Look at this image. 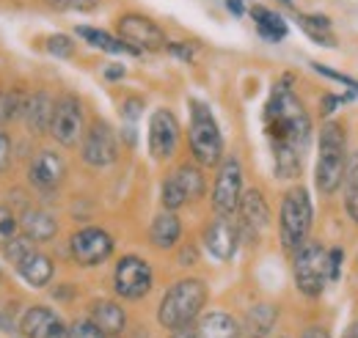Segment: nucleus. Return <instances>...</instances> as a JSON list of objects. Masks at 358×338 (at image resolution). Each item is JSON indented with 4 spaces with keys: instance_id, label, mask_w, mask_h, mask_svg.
<instances>
[{
    "instance_id": "1",
    "label": "nucleus",
    "mask_w": 358,
    "mask_h": 338,
    "mask_svg": "<svg viewBox=\"0 0 358 338\" xmlns=\"http://www.w3.org/2000/svg\"><path fill=\"white\" fill-rule=\"evenodd\" d=\"M265 135L273 149V166L278 179H295L303 168V154L312 140V119L289 88V78L273 85L265 105Z\"/></svg>"
},
{
    "instance_id": "2",
    "label": "nucleus",
    "mask_w": 358,
    "mask_h": 338,
    "mask_svg": "<svg viewBox=\"0 0 358 338\" xmlns=\"http://www.w3.org/2000/svg\"><path fill=\"white\" fill-rule=\"evenodd\" d=\"M348 135L339 122H325L320 129V143H317V170H314V184L322 196H334L348 170Z\"/></svg>"
},
{
    "instance_id": "3",
    "label": "nucleus",
    "mask_w": 358,
    "mask_h": 338,
    "mask_svg": "<svg viewBox=\"0 0 358 338\" xmlns=\"http://www.w3.org/2000/svg\"><path fill=\"white\" fill-rule=\"evenodd\" d=\"M314 223V210L309 190L295 184L284 193L281 198V214H278V237H281V248L287 254H295L301 245L309 242Z\"/></svg>"
},
{
    "instance_id": "4",
    "label": "nucleus",
    "mask_w": 358,
    "mask_h": 338,
    "mask_svg": "<svg viewBox=\"0 0 358 338\" xmlns=\"http://www.w3.org/2000/svg\"><path fill=\"white\" fill-rule=\"evenodd\" d=\"M204 302H207V286H204V281H199V278L177 281V284L163 295V300H160L157 322H160L166 330L190 325V322L201 314Z\"/></svg>"
},
{
    "instance_id": "5",
    "label": "nucleus",
    "mask_w": 358,
    "mask_h": 338,
    "mask_svg": "<svg viewBox=\"0 0 358 338\" xmlns=\"http://www.w3.org/2000/svg\"><path fill=\"white\" fill-rule=\"evenodd\" d=\"M187 143H190V154L199 166H218L221 157H224V138H221V129L218 122L213 116V110L199 102V99H190V129H187Z\"/></svg>"
},
{
    "instance_id": "6",
    "label": "nucleus",
    "mask_w": 358,
    "mask_h": 338,
    "mask_svg": "<svg viewBox=\"0 0 358 338\" xmlns=\"http://www.w3.org/2000/svg\"><path fill=\"white\" fill-rule=\"evenodd\" d=\"M292 278L298 292L306 297H322L325 284L331 281V264H328V251L320 242H306L292 254Z\"/></svg>"
},
{
    "instance_id": "7",
    "label": "nucleus",
    "mask_w": 358,
    "mask_h": 338,
    "mask_svg": "<svg viewBox=\"0 0 358 338\" xmlns=\"http://www.w3.org/2000/svg\"><path fill=\"white\" fill-rule=\"evenodd\" d=\"M6 256H8V261L14 264V270L22 275V281L31 284L34 289H42V286H47V284L52 281L55 267H52V261L34 245L31 237H14V240L6 245Z\"/></svg>"
},
{
    "instance_id": "8",
    "label": "nucleus",
    "mask_w": 358,
    "mask_h": 338,
    "mask_svg": "<svg viewBox=\"0 0 358 338\" xmlns=\"http://www.w3.org/2000/svg\"><path fill=\"white\" fill-rule=\"evenodd\" d=\"M152 267L149 261H143L141 256H124L119 258L116 270H113V289L116 295L124 300H141L152 292Z\"/></svg>"
},
{
    "instance_id": "9",
    "label": "nucleus",
    "mask_w": 358,
    "mask_h": 338,
    "mask_svg": "<svg viewBox=\"0 0 358 338\" xmlns=\"http://www.w3.org/2000/svg\"><path fill=\"white\" fill-rule=\"evenodd\" d=\"M50 135L61 146H78L83 140L86 129H83V108H80V99L78 96L64 94L55 102L52 122H50Z\"/></svg>"
},
{
    "instance_id": "10",
    "label": "nucleus",
    "mask_w": 358,
    "mask_h": 338,
    "mask_svg": "<svg viewBox=\"0 0 358 338\" xmlns=\"http://www.w3.org/2000/svg\"><path fill=\"white\" fill-rule=\"evenodd\" d=\"M80 157L91 168H108L116 163L119 157V140L116 132L108 122H94L89 132L83 135V146H80Z\"/></svg>"
},
{
    "instance_id": "11",
    "label": "nucleus",
    "mask_w": 358,
    "mask_h": 338,
    "mask_svg": "<svg viewBox=\"0 0 358 338\" xmlns=\"http://www.w3.org/2000/svg\"><path fill=\"white\" fill-rule=\"evenodd\" d=\"M69 254L80 267H96L113 254V237L99 226L80 228L69 240Z\"/></svg>"
},
{
    "instance_id": "12",
    "label": "nucleus",
    "mask_w": 358,
    "mask_h": 338,
    "mask_svg": "<svg viewBox=\"0 0 358 338\" xmlns=\"http://www.w3.org/2000/svg\"><path fill=\"white\" fill-rule=\"evenodd\" d=\"M243 198V168L237 157H226L215 176L213 187V210L218 214H234Z\"/></svg>"
},
{
    "instance_id": "13",
    "label": "nucleus",
    "mask_w": 358,
    "mask_h": 338,
    "mask_svg": "<svg viewBox=\"0 0 358 338\" xmlns=\"http://www.w3.org/2000/svg\"><path fill=\"white\" fill-rule=\"evenodd\" d=\"M116 28H119V39H124V42L135 47L138 52H157V50H163L166 47V34L160 31V25L157 22H152L149 17H141V14H124V17H119V22H116Z\"/></svg>"
},
{
    "instance_id": "14",
    "label": "nucleus",
    "mask_w": 358,
    "mask_h": 338,
    "mask_svg": "<svg viewBox=\"0 0 358 338\" xmlns=\"http://www.w3.org/2000/svg\"><path fill=\"white\" fill-rule=\"evenodd\" d=\"M179 146V122L177 116L166 108L155 110L152 119H149V154L163 163L169 157H174Z\"/></svg>"
},
{
    "instance_id": "15",
    "label": "nucleus",
    "mask_w": 358,
    "mask_h": 338,
    "mask_svg": "<svg viewBox=\"0 0 358 338\" xmlns=\"http://www.w3.org/2000/svg\"><path fill=\"white\" fill-rule=\"evenodd\" d=\"M204 245L218 261H229L237 254L240 245V226L231 220V214H218L204 228Z\"/></svg>"
},
{
    "instance_id": "16",
    "label": "nucleus",
    "mask_w": 358,
    "mask_h": 338,
    "mask_svg": "<svg viewBox=\"0 0 358 338\" xmlns=\"http://www.w3.org/2000/svg\"><path fill=\"white\" fill-rule=\"evenodd\" d=\"M20 330L25 338H69L66 322L52 308H45V305H31L22 314Z\"/></svg>"
},
{
    "instance_id": "17",
    "label": "nucleus",
    "mask_w": 358,
    "mask_h": 338,
    "mask_svg": "<svg viewBox=\"0 0 358 338\" xmlns=\"http://www.w3.org/2000/svg\"><path fill=\"white\" fill-rule=\"evenodd\" d=\"M237 212H240V223H237L240 234H245L251 240H259V234L270 226V207L265 201V196L259 190L243 193Z\"/></svg>"
},
{
    "instance_id": "18",
    "label": "nucleus",
    "mask_w": 358,
    "mask_h": 338,
    "mask_svg": "<svg viewBox=\"0 0 358 338\" xmlns=\"http://www.w3.org/2000/svg\"><path fill=\"white\" fill-rule=\"evenodd\" d=\"M66 176V163L55 152H39L31 166H28V179L39 190H55Z\"/></svg>"
},
{
    "instance_id": "19",
    "label": "nucleus",
    "mask_w": 358,
    "mask_h": 338,
    "mask_svg": "<svg viewBox=\"0 0 358 338\" xmlns=\"http://www.w3.org/2000/svg\"><path fill=\"white\" fill-rule=\"evenodd\" d=\"M91 322L105 333V336H122L127 328V314L119 302L113 300H99L91 305Z\"/></svg>"
},
{
    "instance_id": "20",
    "label": "nucleus",
    "mask_w": 358,
    "mask_h": 338,
    "mask_svg": "<svg viewBox=\"0 0 358 338\" xmlns=\"http://www.w3.org/2000/svg\"><path fill=\"white\" fill-rule=\"evenodd\" d=\"M182 237V223L171 210L160 212L155 220H152V228H149V242L157 248V251H171Z\"/></svg>"
},
{
    "instance_id": "21",
    "label": "nucleus",
    "mask_w": 358,
    "mask_h": 338,
    "mask_svg": "<svg viewBox=\"0 0 358 338\" xmlns=\"http://www.w3.org/2000/svg\"><path fill=\"white\" fill-rule=\"evenodd\" d=\"M52 110H55V102H52L50 94H45V91L34 94V96L25 102V108H22V116H25L28 129H31V132H50Z\"/></svg>"
},
{
    "instance_id": "22",
    "label": "nucleus",
    "mask_w": 358,
    "mask_h": 338,
    "mask_svg": "<svg viewBox=\"0 0 358 338\" xmlns=\"http://www.w3.org/2000/svg\"><path fill=\"white\" fill-rule=\"evenodd\" d=\"M275 319H278V308H275V305H270V302H257V305L248 308L243 330H245L248 338H268L270 333H273V328H275Z\"/></svg>"
},
{
    "instance_id": "23",
    "label": "nucleus",
    "mask_w": 358,
    "mask_h": 338,
    "mask_svg": "<svg viewBox=\"0 0 358 338\" xmlns=\"http://www.w3.org/2000/svg\"><path fill=\"white\" fill-rule=\"evenodd\" d=\"M243 328L224 311H210L199 322V338H240Z\"/></svg>"
},
{
    "instance_id": "24",
    "label": "nucleus",
    "mask_w": 358,
    "mask_h": 338,
    "mask_svg": "<svg viewBox=\"0 0 358 338\" xmlns=\"http://www.w3.org/2000/svg\"><path fill=\"white\" fill-rule=\"evenodd\" d=\"M22 228H25V237H31L34 242H47L55 237L58 231V223L55 217L45 210H28L22 214Z\"/></svg>"
},
{
    "instance_id": "25",
    "label": "nucleus",
    "mask_w": 358,
    "mask_h": 338,
    "mask_svg": "<svg viewBox=\"0 0 358 338\" xmlns=\"http://www.w3.org/2000/svg\"><path fill=\"white\" fill-rule=\"evenodd\" d=\"M251 17H254V22H257V31L268 39V42H281V39H287V22H284V17L281 14H275L273 8H265V6H254L251 8Z\"/></svg>"
},
{
    "instance_id": "26",
    "label": "nucleus",
    "mask_w": 358,
    "mask_h": 338,
    "mask_svg": "<svg viewBox=\"0 0 358 338\" xmlns=\"http://www.w3.org/2000/svg\"><path fill=\"white\" fill-rule=\"evenodd\" d=\"M298 25L301 31L320 47H336V36L331 28V20L322 14H298Z\"/></svg>"
},
{
    "instance_id": "27",
    "label": "nucleus",
    "mask_w": 358,
    "mask_h": 338,
    "mask_svg": "<svg viewBox=\"0 0 358 338\" xmlns=\"http://www.w3.org/2000/svg\"><path fill=\"white\" fill-rule=\"evenodd\" d=\"M83 42H89L91 47H96V50H102V52H113V55H122V52H130V55H138V50L130 47V44L124 42V39H113L110 34H105V31H96V28H89V25H78V31H75Z\"/></svg>"
},
{
    "instance_id": "28",
    "label": "nucleus",
    "mask_w": 358,
    "mask_h": 338,
    "mask_svg": "<svg viewBox=\"0 0 358 338\" xmlns=\"http://www.w3.org/2000/svg\"><path fill=\"white\" fill-rule=\"evenodd\" d=\"M174 179L179 182V187L185 190L187 201H196V198L204 196V173H201L199 166H190V163L179 166V168L174 170Z\"/></svg>"
},
{
    "instance_id": "29",
    "label": "nucleus",
    "mask_w": 358,
    "mask_h": 338,
    "mask_svg": "<svg viewBox=\"0 0 358 338\" xmlns=\"http://www.w3.org/2000/svg\"><path fill=\"white\" fill-rule=\"evenodd\" d=\"M342 187H345V210L358 223V152L350 154V160H348V170H345Z\"/></svg>"
},
{
    "instance_id": "30",
    "label": "nucleus",
    "mask_w": 358,
    "mask_h": 338,
    "mask_svg": "<svg viewBox=\"0 0 358 338\" xmlns=\"http://www.w3.org/2000/svg\"><path fill=\"white\" fill-rule=\"evenodd\" d=\"M160 198H163V207H166V210H171V212H177L179 207L190 204V201H187V196H185V190L179 187V182L174 179V173H169V176H166L163 190H160Z\"/></svg>"
},
{
    "instance_id": "31",
    "label": "nucleus",
    "mask_w": 358,
    "mask_h": 338,
    "mask_svg": "<svg viewBox=\"0 0 358 338\" xmlns=\"http://www.w3.org/2000/svg\"><path fill=\"white\" fill-rule=\"evenodd\" d=\"M22 108H25V105L20 102L17 94H0V124L17 119V116L22 113Z\"/></svg>"
},
{
    "instance_id": "32",
    "label": "nucleus",
    "mask_w": 358,
    "mask_h": 338,
    "mask_svg": "<svg viewBox=\"0 0 358 338\" xmlns=\"http://www.w3.org/2000/svg\"><path fill=\"white\" fill-rule=\"evenodd\" d=\"M47 52L55 55V58H72L75 55V42L64 34H55V36L47 39Z\"/></svg>"
},
{
    "instance_id": "33",
    "label": "nucleus",
    "mask_w": 358,
    "mask_h": 338,
    "mask_svg": "<svg viewBox=\"0 0 358 338\" xmlns=\"http://www.w3.org/2000/svg\"><path fill=\"white\" fill-rule=\"evenodd\" d=\"M17 237V217L14 212L0 207V245H8Z\"/></svg>"
},
{
    "instance_id": "34",
    "label": "nucleus",
    "mask_w": 358,
    "mask_h": 338,
    "mask_svg": "<svg viewBox=\"0 0 358 338\" xmlns=\"http://www.w3.org/2000/svg\"><path fill=\"white\" fill-rule=\"evenodd\" d=\"M69 338H108L91 319H83V322H75L69 328Z\"/></svg>"
},
{
    "instance_id": "35",
    "label": "nucleus",
    "mask_w": 358,
    "mask_h": 338,
    "mask_svg": "<svg viewBox=\"0 0 358 338\" xmlns=\"http://www.w3.org/2000/svg\"><path fill=\"white\" fill-rule=\"evenodd\" d=\"M47 3L61 11H89L96 6V0H47Z\"/></svg>"
},
{
    "instance_id": "36",
    "label": "nucleus",
    "mask_w": 358,
    "mask_h": 338,
    "mask_svg": "<svg viewBox=\"0 0 358 338\" xmlns=\"http://www.w3.org/2000/svg\"><path fill=\"white\" fill-rule=\"evenodd\" d=\"M314 69L322 75V78H331V80H336V83L348 85V88H353L358 94V80H353V78H348V75H342V72H334V69H328L325 64H312Z\"/></svg>"
},
{
    "instance_id": "37",
    "label": "nucleus",
    "mask_w": 358,
    "mask_h": 338,
    "mask_svg": "<svg viewBox=\"0 0 358 338\" xmlns=\"http://www.w3.org/2000/svg\"><path fill=\"white\" fill-rule=\"evenodd\" d=\"M345 99H350V96H334V94H328V96H322L320 99V110H322V116H331Z\"/></svg>"
},
{
    "instance_id": "38",
    "label": "nucleus",
    "mask_w": 358,
    "mask_h": 338,
    "mask_svg": "<svg viewBox=\"0 0 358 338\" xmlns=\"http://www.w3.org/2000/svg\"><path fill=\"white\" fill-rule=\"evenodd\" d=\"M141 108H143V102H141V99H127V102H124V105H122V116H124V119H127V122H135V119H138V116H141Z\"/></svg>"
},
{
    "instance_id": "39",
    "label": "nucleus",
    "mask_w": 358,
    "mask_h": 338,
    "mask_svg": "<svg viewBox=\"0 0 358 338\" xmlns=\"http://www.w3.org/2000/svg\"><path fill=\"white\" fill-rule=\"evenodd\" d=\"M342 251L339 248H334V251H328V264H331V281H339V272H342Z\"/></svg>"
},
{
    "instance_id": "40",
    "label": "nucleus",
    "mask_w": 358,
    "mask_h": 338,
    "mask_svg": "<svg viewBox=\"0 0 358 338\" xmlns=\"http://www.w3.org/2000/svg\"><path fill=\"white\" fill-rule=\"evenodd\" d=\"M8 163H11V140L6 132H0V170L8 168Z\"/></svg>"
},
{
    "instance_id": "41",
    "label": "nucleus",
    "mask_w": 358,
    "mask_h": 338,
    "mask_svg": "<svg viewBox=\"0 0 358 338\" xmlns=\"http://www.w3.org/2000/svg\"><path fill=\"white\" fill-rule=\"evenodd\" d=\"M169 50H171V55H177L182 61H193V47L187 42H174L169 44Z\"/></svg>"
},
{
    "instance_id": "42",
    "label": "nucleus",
    "mask_w": 358,
    "mask_h": 338,
    "mask_svg": "<svg viewBox=\"0 0 358 338\" xmlns=\"http://www.w3.org/2000/svg\"><path fill=\"white\" fill-rule=\"evenodd\" d=\"M171 338H199V328H193V322L190 325H182V328H174Z\"/></svg>"
},
{
    "instance_id": "43",
    "label": "nucleus",
    "mask_w": 358,
    "mask_h": 338,
    "mask_svg": "<svg viewBox=\"0 0 358 338\" xmlns=\"http://www.w3.org/2000/svg\"><path fill=\"white\" fill-rule=\"evenodd\" d=\"M301 338H331V336H328V330H325V328L312 325V328H306V330H303V336Z\"/></svg>"
},
{
    "instance_id": "44",
    "label": "nucleus",
    "mask_w": 358,
    "mask_h": 338,
    "mask_svg": "<svg viewBox=\"0 0 358 338\" xmlns=\"http://www.w3.org/2000/svg\"><path fill=\"white\" fill-rule=\"evenodd\" d=\"M105 78H108V80H119V78H124V66H119V64H110V66L105 69Z\"/></svg>"
},
{
    "instance_id": "45",
    "label": "nucleus",
    "mask_w": 358,
    "mask_h": 338,
    "mask_svg": "<svg viewBox=\"0 0 358 338\" xmlns=\"http://www.w3.org/2000/svg\"><path fill=\"white\" fill-rule=\"evenodd\" d=\"M226 8L240 17V14H243V0H226Z\"/></svg>"
},
{
    "instance_id": "46",
    "label": "nucleus",
    "mask_w": 358,
    "mask_h": 338,
    "mask_svg": "<svg viewBox=\"0 0 358 338\" xmlns=\"http://www.w3.org/2000/svg\"><path fill=\"white\" fill-rule=\"evenodd\" d=\"M179 261H182V264H185V261H190V264H193V261H196V254H193V251H187V254L179 256ZM185 267H187V264H185Z\"/></svg>"
},
{
    "instance_id": "47",
    "label": "nucleus",
    "mask_w": 358,
    "mask_h": 338,
    "mask_svg": "<svg viewBox=\"0 0 358 338\" xmlns=\"http://www.w3.org/2000/svg\"><path fill=\"white\" fill-rule=\"evenodd\" d=\"M345 338H358V325H353V328L345 333Z\"/></svg>"
},
{
    "instance_id": "48",
    "label": "nucleus",
    "mask_w": 358,
    "mask_h": 338,
    "mask_svg": "<svg viewBox=\"0 0 358 338\" xmlns=\"http://www.w3.org/2000/svg\"><path fill=\"white\" fill-rule=\"evenodd\" d=\"M281 3H287V6H289V3H292V0H281Z\"/></svg>"
}]
</instances>
